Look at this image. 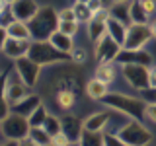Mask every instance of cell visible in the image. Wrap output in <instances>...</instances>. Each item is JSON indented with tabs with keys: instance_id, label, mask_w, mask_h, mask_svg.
I'll return each mask as SVG.
<instances>
[{
	"instance_id": "obj_1",
	"label": "cell",
	"mask_w": 156,
	"mask_h": 146,
	"mask_svg": "<svg viewBox=\"0 0 156 146\" xmlns=\"http://www.w3.org/2000/svg\"><path fill=\"white\" fill-rule=\"evenodd\" d=\"M29 29H31V41H47L49 33L45 31V26L55 31L58 26V19H57V12L51 8H41L37 12V16L27 23Z\"/></svg>"
},
{
	"instance_id": "obj_2",
	"label": "cell",
	"mask_w": 156,
	"mask_h": 146,
	"mask_svg": "<svg viewBox=\"0 0 156 146\" xmlns=\"http://www.w3.org/2000/svg\"><path fill=\"white\" fill-rule=\"evenodd\" d=\"M4 94H6V99L10 103V109L16 103H20L22 99H26L27 96H31V88L20 78L16 68H14L10 74H6V80H4Z\"/></svg>"
},
{
	"instance_id": "obj_3",
	"label": "cell",
	"mask_w": 156,
	"mask_h": 146,
	"mask_svg": "<svg viewBox=\"0 0 156 146\" xmlns=\"http://www.w3.org/2000/svg\"><path fill=\"white\" fill-rule=\"evenodd\" d=\"M117 138L125 146H146L152 140V134L146 130V127H143L140 123H136L133 119H129V123L119 130Z\"/></svg>"
},
{
	"instance_id": "obj_4",
	"label": "cell",
	"mask_w": 156,
	"mask_h": 146,
	"mask_svg": "<svg viewBox=\"0 0 156 146\" xmlns=\"http://www.w3.org/2000/svg\"><path fill=\"white\" fill-rule=\"evenodd\" d=\"M2 134L6 136L8 140H14V142H20V140L27 138L29 134V121L26 117L18 115V113H10L6 119L2 121Z\"/></svg>"
},
{
	"instance_id": "obj_5",
	"label": "cell",
	"mask_w": 156,
	"mask_h": 146,
	"mask_svg": "<svg viewBox=\"0 0 156 146\" xmlns=\"http://www.w3.org/2000/svg\"><path fill=\"white\" fill-rule=\"evenodd\" d=\"M150 27L148 23H131L127 27V37L123 43V51H140L150 41Z\"/></svg>"
},
{
	"instance_id": "obj_6",
	"label": "cell",
	"mask_w": 156,
	"mask_h": 146,
	"mask_svg": "<svg viewBox=\"0 0 156 146\" xmlns=\"http://www.w3.org/2000/svg\"><path fill=\"white\" fill-rule=\"evenodd\" d=\"M123 53V47L117 41H113L109 35L101 37L96 43V61L100 64H107V62H113L115 58H119V55Z\"/></svg>"
},
{
	"instance_id": "obj_7",
	"label": "cell",
	"mask_w": 156,
	"mask_h": 146,
	"mask_svg": "<svg viewBox=\"0 0 156 146\" xmlns=\"http://www.w3.org/2000/svg\"><path fill=\"white\" fill-rule=\"evenodd\" d=\"M16 72L20 74V78L31 88V86H35V82L39 78L41 64H37V62L31 61L29 57H23V58H20V61H16Z\"/></svg>"
},
{
	"instance_id": "obj_8",
	"label": "cell",
	"mask_w": 156,
	"mask_h": 146,
	"mask_svg": "<svg viewBox=\"0 0 156 146\" xmlns=\"http://www.w3.org/2000/svg\"><path fill=\"white\" fill-rule=\"evenodd\" d=\"M10 8H12L14 19H18V22H26V23L31 22V19L37 16V12L41 10L35 0H16L14 4H10Z\"/></svg>"
},
{
	"instance_id": "obj_9",
	"label": "cell",
	"mask_w": 156,
	"mask_h": 146,
	"mask_svg": "<svg viewBox=\"0 0 156 146\" xmlns=\"http://www.w3.org/2000/svg\"><path fill=\"white\" fill-rule=\"evenodd\" d=\"M123 76L133 88H148V70L144 64H125L123 66Z\"/></svg>"
},
{
	"instance_id": "obj_10",
	"label": "cell",
	"mask_w": 156,
	"mask_h": 146,
	"mask_svg": "<svg viewBox=\"0 0 156 146\" xmlns=\"http://www.w3.org/2000/svg\"><path fill=\"white\" fill-rule=\"evenodd\" d=\"M31 43L33 41H23V39H12L8 37L6 43L2 47V53L14 61H20L23 57H29V49H31Z\"/></svg>"
},
{
	"instance_id": "obj_11",
	"label": "cell",
	"mask_w": 156,
	"mask_h": 146,
	"mask_svg": "<svg viewBox=\"0 0 156 146\" xmlns=\"http://www.w3.org/2000/svg\"><path fill=\"white\" fill-rule=\"evenodd\" d=\"M47 41L51 43V45L55 47L58 53H62V55H68V57H70V53L74 51V43H72V37H68V35H65V33H61L58 29H55V31L49 35Z\"/></svg>"
},
{
	"instance_id": "obj_12",
	"label": "cell",
	"mask_w": 156,
	"mask_h": 146,
	"mask_svg": "<svg viewBox=\"0 0 156 146\" xmlns=\"http://www.w3.org/2000/svg\"><path fill=\"white\" fill-rule=\"evenodd\" d=\"M80 129H84V127H82V123L76 117H65V119L61 121V130L68 136L70 142H78V140H80V136H82Z\"/></svg>"
},
{
	"instance_id": "obj_13",
	"label": "cell",
	"mask_w": 156,
	"mask_h": 146,
	"mask_svg": "<svg viewBox=\"0 0 156 146\" xmlns=\"http://www.w3.org/2000/svg\"><path fill=\"white\" fill-rule=\"evenodd\" d=\"M105 26H107V35H109L113 41H117L121 47H123V43H125V37H127V23L123 22H119V19H115V18H111L105 22Z\"/></svg>"
},
{
	"instance_id": "obj_14",
	"label": "cell",
	"mask_w": 156,
	"mask_h": 146,
	"mask_svg": "<svg viewBox=\"0 0 156 146\" xmlns=\"http://www.w3.org/2000/svg\"><path fill=\"white\" fill-rule=\"evenodd\" d=\"M39 105H41V99H39L37 96H27L26 99H22L20 103L14 105L12 111H14V113H18V115H22V117H26V119H29L31 113L37 109Z\"/></svg>"
},
{
	"instance_id": "obj_15",
	"label": "cell",
	"mask_w": 156,
	"mask_h": 146,
	"mask_svg": "<svg viewBox=\"0 0 156 146\" xmlns=\"http://www.w3.org/2000/svg\"><path fill=\"white\" fill-rule=\"evenodd\" d=\"M107 119H109V113H105V111H98V113L88 117L84 123H82V127H84V130H88V133H100V130L105 129Z\"/></svg>"
},
{
	"instance_id": "obj_16",
	"label": "cell",
	"mask_w": 156,
	"mask_h": 146,
	"mask_svg": "<svg viewBox=\"0 0 156 146\" xmlns=\"http://www.w3.org/2000/svg\"><path fill=\"white\" fill-rule=\"evenodd\" d=\"M6 33H8V37H12V39L31 41V29H29V26L26 22H18V19H14V22L6 27Z\"/></svg>"
},
{
	"instance_id": "obj_17",
	"label": "cell",
	"mask_w": 156,
	"mask_h": 146,
	"mask_svg": "<svg viewBox=\"0 0 156 146\" xmlns=\"http://www.w3.org/2000/svg\"><path fill=\"white\" fill-rule=\"evenodd\" d=\"M86 94H88L90 99H101V97L107 96V84L92 78V80L86 84Z\"/></svg>"
},
{
	"instance_id": "obj_18",
	"label": "cell",
	"mask_w": 156,
	"mask_h": 146,
	"mask_svg": "<svg viewBox=\"0 0 156 146\" xmlns=\"http://www.w3.org/2000/svg\"><path fill=\"white\" fill-rule=\"evenodd\" d=\"M88 35H90V39L94 41V45L98 41H100L101 37L107 35V26L105 22H100V19H92L90 23H88Z\"/></svg>"
},
{
	"instance_id": "obj_19",
	"label": "cell",
	"mask_w": 156,
	"mask_h": 146,
	"mask_svg": "<svg viewBox=\"0 0 156 146\" xmlns=\"http://www.w3.org/2000/svg\"><path fill=\"white\" fill-rule=\"evenodd\" d=\"M96 80L104 82V84H111L115 80V66L113 62H107V64H100L96 68Z\"/></svg>"
},
{
	"instance_id": "obj_20",
	"label": "cell",
	"mask_w": 156,
	"mask_h": 146,
	"mask_svg": "<svg viewBox=\"0 0 156 146\" xmlns=\"http://www.w3.org/2000/svg\"><path fill=\"white\" fill-rule=\"evenodd\" d=\"M29 138L39 146H51V134L43 127H29Z\"/></svg>"
},
{
	"instance_id": "obj_21",
	"label": "cell",
	"mask_w": 156,
	"mask_h": 146,
	"mask_svg": "<svg viewBox=\"0 0 156 146\" xmlns=\"http://www.w3.org/2000/svg\"><path fill=\"white\" fill-rule=\"evenodd\" d=\"M72 8H74L76 22H78V23H90V22H92L94 14H92V10L88 8V4H80V2H76Z\"/></svg>"
},
{
	"instance_id": "obj_22",
	"label": "cell",
	"mask_w": 156,
	"mask_h": 146,
	"mask_svg": "<svg viewBox=\"0 0 156 146\" xmlns=\"http://www.w3.org/2000/svg\"><path fill=\"white\" fill-rule=\"evenodd\" d=\"M146 22H150V19L146 16V12L140 8L139 0L131 2V23H146Z\"/></svg>"
},
{
	"instance_id": "obj_23",
	"label": "cell",
	"mask_w": 156,
	"mask_h": 146,
	"mask_svg": "<svg viewBox=\"0 0 156 146\" xmlns=\"http://www.w3.org/2000/svg\"><path fill=\"white\" fill-rule=\"evenodd\" d=\"M57 101H58V107L66 111V109H70V107L74 105V94H72L70 90H62V92H58Z\"/></svg>"
},
{
	"instance_id": "obj_24",
	"label": "cell",
	"mask_w": 156,
	"mask_h": 146,
	"mask_svg": "<svg viewBox=\"0 0 156 146\" xmlns=\"http://www.w3.org/2000/svg\"><path fill=\"white\" fill-rule=\"evenodd\" d=\"M4 80H6V76L0 78V121H4L10 115V103L6 99V94H4Z\"/></svg>"
},
{
	"instance_id": "obj_25",
	"label": "cell",
	"mask_w": 156,
	"mask_h": 146,
	"mask_svg": "<svg viewBox=\"0 0 156 146\" xmlns=\"http://www.w3.org/2000/svg\"><path fill=\"white\" fill-rule=\"evenodd\" d=\"M45 119H47V111H45V107L43 105H39L35 111L31 113V117H29V127H43V123H45Z\"/></svg>"
},
{
	"instance_id": "obj_26",
	"label": "cell",
	"mask_w": 156,
	"mask_h": 146,
	"mask_svg": "<svg viewBox=\"0 0 156 146\" xmlns=\"http://www.w3.org/2000/svg\"><path fill=\"white\" fill-rule=\"evenodd\" d=\"M43 129H45L51 136L61 133V119H57V117H53V115H47L45 123H43Z\"/></svg>"
},
{
	"instance_id": "obj_27",
	"label": "cell",
	"mask_w": 156,
	"mask_h": 146,
	"mask_svg": "<svg viewBox=\"0 0 156 146\" xmlns=\"http://www.w3.org/2000/svg\"><path fill=\"white\" fill-rule=\"evenodd\" d=\"M57 29H58L61 33H65V35L72 37V35L78 31V22H58Z\"/></svg>"
},
{
	"instance_id": "obj_28",
	"label": "cell",
	"mask_w": 156,
	"mask_h": 146,
	"mask_svg": "<svg viewBox=\"0 0 156 146\" xmlns=\"http://www.w3.org/2000/svg\"><path fill=\"white\" fill-rule=\"evenodd\" d=\"M57 19H58V22H76L74 8H72V6H66V8L58 10V12H57Z\"/></svg>"
},
{
	"instance_id": "obj_29",
	"label": "cell",
	"mask_w": 156,
	"mask_h": 146,
	"mask_svg": "<svg viewBox=\"0 0 156 146\" xmlns=\"http://www.w3.org/2000/svg\"><path fill=\"white\" fill-rule=\"evenodd\" d=\"M68 142H70V140H68V136L62 133V130L51 136V146H68Z\"/></svg>"
},
{
	"instance_id": "obj_30",
	"label": "cell",
	"mask_w": 156,
	"mask_h": 146,
	"mask_svg": "<svg viewBox=\"0 0 156 146\" xmlns=\"http://www.w3.org/2000/svg\"><path fill=\"white\" fill-rule=\"evenodd\" d=\"M139 4H140V8L146 12V16H148V18L156 12V0H139Z\"/></svg>"
},
{
	"instance_id": "obj_31",
	"label": "cell",
	"mask_w": 156,
	"mask_h": 146,
	"mask_svg": "<svg viewBox=\"0 0 156 146\" xmlns=\"http://www.w3.org/2000/svg\"><path fill=\"white\" fill-rule=\"evenodd\" d=\"M144 117H148L152 123H156V103H146L144 105Z\"/></svg>"
},
{
	"instance_id": "obj_32",
	"label": "cell",
	"mask_w": 156,
	"mask_h": 146,
	"mask_svg": "<svg viewBox=\"0 0 156 146\" xmlns=\"http://www.w3.org/2000/svg\"><path fill=\"white\" fill-rule=\"evenodd\" d=\"M70 58L74 62H84L86 61V51L84 49H74V51L70 53Z\"/></svg>"
},
{
	"instance_id": "obj_33",
	"label": "cell",
	"mask_w": 156,
	"mask_h": 146,
	"mask_svg": "<svg viewBox=\"0 0 156 146\" xmlns=\"http://www.w3.org/2000/svg\"><path fill=\"white\" fill-rule=\"evenodd\" d=\"M148 88L156 90V66H148Z\"/></svg>"
},
{
	"instance_id": "obj_34",
	"label": "cell",
	"mask_w": 156,
	"mask_h": 146,
	"mask_svg": "<svg viewBox=\"0 0 156 146\" xmlns=\"http://www.w3.org/2000/svg\"><path fill=\"white\" fill-rule=\"evenodd\" d=\"M88 8L92 10V14H96L98 10H101V8H105V6H104L101 0H90V2H88Z\"/></svg>"
},
{
	"instance_id": "obj_35",
	"label": "cell",
	"mask_w": 156,
	"mask_h": 146,
	"mask_svg": "<svg viewBox=\"0 0 156 146\" xmlns=\"http://www.w3.org/2000/svg\"><path fill=\"white\" fill-rule=\"evenodd\" d=\"M6 39H8L6 27H2V26H0V51H2V47H4V43H6Z\"/></svg>"
},
{
	"instance_id": "obj_36",
	"label": "cell",
	"mask_w": 156,
	"mask_h": 146,
	"mask_svg": "<svg viewBox=\"0 0 156 146\" xmlns=\"http://www.w3.org/2000/svg\"><path fill=\"white\" fill-rule=\"evenodd\" d=\"M18 146H39V144H35V142H33V140H31V138L27 136V138L20 140V142H18Z\"/></svg>"
},
{
	"instance_id": "obj_37",
	"label": "cell",
	"mask_w": 156,
	"mask_h": 146,
	"mask_svg": "<svg viewBox=\"0 0 156 146\" xmlns=\"http://www.w3.org/2000/svg\"><path fill=\"white\" fill-rule=\"evenodd\" d=\"M148 27H150V35H152V37L156 39V18L148 22Z\"/></svg>"
},
{
	"instance_id": "obj_38",
	"label": "cell",
	"mask_w": 156,
	"mask_h": 146,
	"mask_svg": "<svg viewBox=\"0 0 156 146\" xmlns=\"http://www.w3.org/2000/svg\"><path fill=\"white\" fill-rule=\"evenodd\" d=\"M101 2H104V6H105V8L113 6V0H101Z\"/></svg>"
},
{
	"instance_id": "obj_39",
	"label": "cell",
	"mask_w": 156,
	"mask_h": 146,
	"mask_svg": "<svg viewBox=\"0 0 156 146\" xmlns=\"http://www.w3.org/2000/svg\"><path fill=\"white\" fill-rule=\"evenodd\" d=\"M6 6H8V4H6V2H4V0H0V12H2V10H4V8H6Z\"/></svg>"
},
{
	"instance_id": "obj_40",
	"label": "cell",
	"mask_w": 156,
	"mask_h": 146,
	"mask_svg": "<svg viewBox=\"0 0 156 146\" xmlns=\"http://www.w3.org/2000/svg\"><path fill=\"white\" fill-rule=\"evenodd\" d=\"M123 2H131V0H113V4H123Z\"/></svg>"
},
{
	"instance_id": "obj_41",
	"label": "cell",
	"mask_w": 156,
	"mask_h": 146,
	"mask_svg": "<svg viewBox=\"0 0 156 146\" xmlns=\"http://www.w3.org/2000/svg\"><path fill=\"white\" fill-rule=\"evenodd\" d=\"M68 146H80V140L78 142H68Z\"/></svg>"
},
{
	"instance_id": "obj_42",
	"label": "cell",
	"mask_w": 156,
	"mask_h": 146,
	"mask_svg": "<svg viewBox=\"0 0 156 146\" xmlns=\"http://www.w3.org/2000/svg\"><path fill=\"white\" fill-rule=\"evenodd\" d=\"M76 2H80V4H88L90 0H76Z\"/></svg>"
},
{
	"instance_id": "obj_43",
	"label": "cell",
	"mask_w": 156,
	"mask_h": 146,
	"mask_svg": "<svg viewBox=\"0 0 156 146\" xmlns=\"http://www.w3.org/2000/svg\"><path fill=\"white\" fill-rule=\"evenodd\" d=\"M4 2H6V4H14V2H16V0H4Z\"/></svg>"
}]
</instances>
